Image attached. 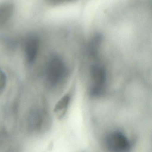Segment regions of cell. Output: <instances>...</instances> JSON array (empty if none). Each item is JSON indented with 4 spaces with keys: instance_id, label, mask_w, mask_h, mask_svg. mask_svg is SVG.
<instances>
[{
    "instance_id": "obj_1",
    "label": "cell",
    "mask_w": 152,
    "mask_h": 152,
    "mask_svg": "<svg viewBox=\"0 0 152 152\" xmlns=\"http://www.w3.org/2000/svg\"><path fill=\"white\" fill-rule=\"evenodd\" d=\"M103 144L107 152H131L132 148L131 140L120 130L107 133L104 138Z\"/></svg>"
},
{
    "instance_id": "obj_2",
    "label": "cell",
    "mask_w": 152,
    "mask_h": 152,
    "mask_svg": "<svg viewBox=\"0 0 152 152\" xmlns=\"http://www.w3.org/2000/svg\"><path fill=\"white\" fill-rule=\"evenodd\" d=\"M46 79L51 87L54 88L62 83L68 75L66 64L58 56L52 57L47 64Z\"/></svg>"
},
{
    "instance_id": "obj_3",
    "label": "cell",
    "mask_w": 152,
    "mask_h": 152,
    "mask_svg": "<svg viewBox=\"0 0 152 152\" xmlns=\"http://www.w3.org/2000/svg\"><path fill=\"white\" fill-rule=\"evenodd\" d=\"M51 120L49 113L42 109L33 111L29 116L28 129L33 134H43L49 130Z\"/></svg>"
},
{
    "instance_id": "obj_4",
    "label": "cell",
    "mask_w": 152,
    "mask_h": 152,
    "mask_svg": "<svg viewBox=\"0 0 152 152\" xmlns=\"http://www.w3.org/2000/svg\"><path fill=\"white\" fill-rule=\"evenodd\" d=\"M89 75L90 93L93 96H100L104 93L106 86V70L101 65L93 64L90 67Z\"/></svg>"
},
{
    "instance_id": "obj_5",
    "label": "cell",
    "mask_w": 152,
    "mask_h": 152,
    "mask_svg": "<svg viewBox=\"0 0 152 152\" xmlns=\"http://www.w3.org/2000/svg\"><path fill=\"white\" fill-rule=\"evenodd\" d=\"M39 41L35 36H30L26 39L24 50L26 60L28 63H32L35 61L39 50Z\"/></svg>"
},
{
    "instance_id": "obj_6",
    "label": "cell",
    "mask_w": 152,
    "mask_h": 152,
    "mask_svg": "<svg viewBox=\"0 0 152 152\" xmlns=\"http://www.w3.org/2000/svg\"><path fill=\"white\" fill-rule=\"evenodd\" d=\"M14 12L13 3L8 1L0 3V26H4L10 20Z\"/></svg>"
},
{
    "instance_id": "obj_7",
    "label": "cell",
    "mask_w": 152,
    "mask_h": 152,
    "mask_svg": "<svg viewBox=\"0 0 152 152\" xmlns=\"http://www.w3.org/2000/svg\"><path fill=\"white\" fill-rule=\"evenodd\" d=\"M70 99V94L68 93L63 96L55 104L54 111L57 118L62 119L64 118L69 106Z\"/></svg>"
},
{
    "instance_id": "obj_8",
    "label": "cell",
    "mask_w": 152,
    "mask_h": 152,
    "mask_svg": "<svg viewBox=\"0 0 152 152\" xmlns=\"http://www.w3.org/2000/svg\"><path fill=\"white\" fill-rule=\"evenodd\" d=\"M7 79L5 74L3 71L0 69V92L3 90L5 87Z\"/></svg>"
},
{
    "instance_id": "obj_9",
    "label": "cell",
    "mask_w": 152,
    "mask_h": 152,
    "mask_svg": "<svg viewBox=\"0 0 152 152\" xmlns=\"http://www.w3.org/2000/svg\"><path fill=\"white\" fill-rule=\"evenodd\" d=\"M46 2L51 5L56 6L62 4L69 2L73 0H46Z\"/></svg>"
}]
</instances>
